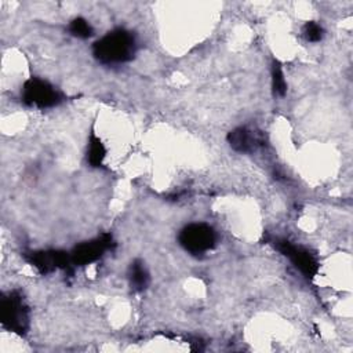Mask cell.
Returning a JSON list of instances; mask_svg holds the SVG:
<instances>
[{"mask_svg": "<svg viewBox=\"0 0 353 353\" xmlns=\"http://www.w3.org/2000/svg\"><path fill=\"white\" fill-rule=\"evenodd\" d=\"M91 51L92 57L102 65H121L134 59L138 51V41L131 30L114 28L97 39Z\"/></svg>", "mask_w": 353, "mask_h": 353, "instance_id": "cell-1", "label": "cell"}, {"mask_svg": "<svg viewBox=\"0 0 353 353\" xmlns=\"http://www.w3.org/2000/svg\"><path fill=\"white\" fill-rule=\"evenodd\" d=\"M0 323L3 328L21 336L26 335L29 331L30 310L19 290H11L1 294Z\"/></svg>", "mask_w": 353, "mask_h": 353, "instance_id": "cell-2", "label": "cell"}, {"mask_svg": "<svg viewBox=\"0 0 353 353\" xmlns=\"http://www.w3.org/2000/svg\"><path fill=\"white\" fill-rule=\"evenodd\" d=\"M65 94L48 80L29 77L21 90V101L30 108L48 109L58 106L65 101Z\"/></svg>", "mask_w": 353, "mask_h": 353, "instance_id": "cell-3", "label": "cell"}, {"mask_svg": "<svg viewBox=\"0 0 353 353\" xmlns=\"http://www.w3.org/2000/svg\"><path fill=\"white\" fill-rule=\"evenodd\" d=\"M218 236L212 226L204 222H192L185 225L178 234L179 245L190 255H204L216 245Z\"/></svg>", "mask_w": 353, "mask_h": 353, "instance_id": "cell-4", "label": "cell"}, {"mask_svg": "<svg viewBox=\"0 0 353 353\" xmlns=\"http://www.w3.org/2000/svg\"><path fill=\"white\" fill-rule=\"evenodd\" d=\"M270 244L281 255L288 258L291 263L302 273L303 277H306L307 280H313L317 276L320 269L319 261L314 254H312L307 248L281 237H273L270 240Z\"/></svg>", "mask_w": 353, "mask_h": 353, "instance_id": "cell-5", "label": "cell"}, {"mask_svg": "<svg viewBox=\"0 0 353 353\" xmlns=\"http://www.w3.org/2000/svg\"><path fill=\"white\" fill-rule=\"evenodd\" d=\"M25 261L34 268L40 274H50L58 269L73 273V263L70 254L62 250H39L23 254Z\"/></svg>", "mask_w": 353, "mask_h": 353, "instance_id": "cell-6", "label": "cell"}, {"mask_svg": "<svg viewBox=\"0 0 353 353\" xmlns=\"http://www.w3.org/2000/svg\"><path fill=\"white\" fill-rule=\"evenodd\" d=\"M114 247V241L110 233H102L95 239L83 241L72 248L70 259L73 266H85L90 265L105 255L106 251Z\"/></svg>", "mask_w": 353, "mask_h": 353, "instance_id": "cell-7", "label": "cell"}, {"mask_svg": "<svg viewBox=\"0 0 353 353\" xmlns=\"http://www.w3.org/2000/svg\"><path fill=\"white\" fill-rule=\"evenodd\" d=\"M226 141L234 152L244 154L254 153L266 145L265 134L250 125H239L230 130L226 135Z\"/></svg>", "mask_w": 353, "mask_h": 353, "instance_id": "cell-8", "label": "cell"}, {"mask_svg": "<svg viewBox=\"0 0 353 353\" xmlns=\"http://www.w3.org/2000/svg\"><path fill=\"white\" fill-rule=\"evenodd\" d=\"M127 279L131 290L135 292H142L149 287L150 274L142 259L137 258L130 263L127 270Z\"/></svg>", "mask_w": 353, "mask_h": 353, "instance_id": "cell-9", "label": "cell"}, {"mask_svg": "<svg viewBox=\"0 0 353 353\" xmlns=\"http://www.w3.org/2000/svg\"><path fill=\"white\" fill-rule=\"evenodd\" d=\"M106 146L102 142V139L95 134L94 130H91L88 142H87V152H85V160L87 164L92 168H99L103 165L105 157H106Z\"/></svg>", "mask_w": 353, "mask_h": 353, "instance_id": "cell-10", "label": "cell"}, {"mask_svg": "<svg viewBox=\"0 0 353 353\" xmlns=\"http://www.w3.org/2000/svg\"><path fill=\"white\" fill-rule=\"evenodd\" d=\"M270 85L274 97H284L287 94V81L283 72V66L279 59L273 58L270 63Z\"/></svg>", "mask_w": 353, "mask_h": 353, "instance_id": "cell-11", "label": "cell"}, {"mask_svg": "<svg viewBox=\"0 0 353 353\" xmlns=\"http://www.w3.org/2000/svg\"><path fill=\"white\" fill-rule=\"evenodd\" d=\"M68 32L77 39H90L94 34V28L83 17H74L68 25Z\"/></svg>", "mask_w": 353, "mask_h": 353, "instance_id": "cell-12", "label": "cell"}, {"mask_svg": "<svg viewBox=\"0 0 353 353\" xmlns=\"http://www.w3.org/2000/svg\"><path fill=\"white\" fill-rule=\"evenodd\" d=\"M302 36L306 41L310 43H319L324 37V29L323 26L316 21H307L302 26Z\"/></svg>", "mask_w": 353, "mask_h": 353, "instance_id": "cell-13", "label": "cell"}]
</instances>
